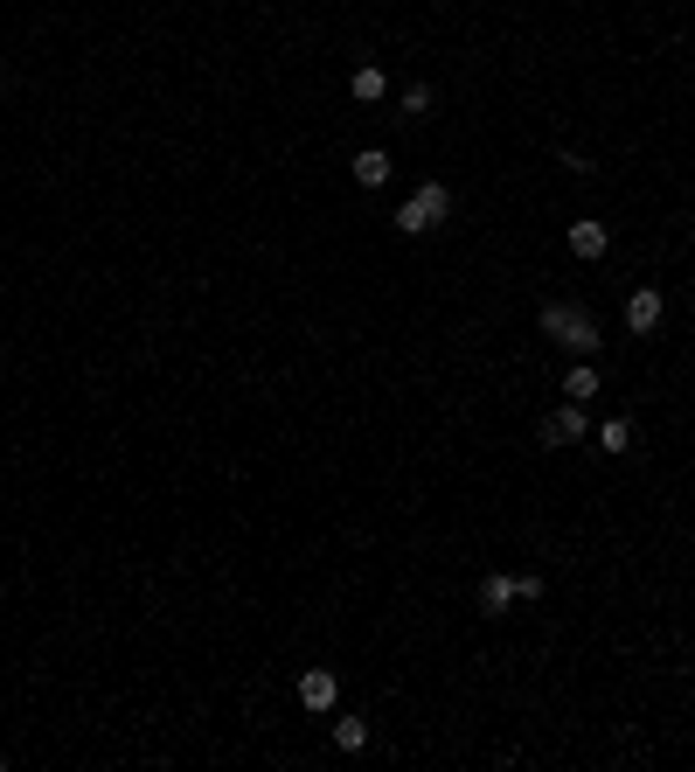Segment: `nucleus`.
Instances as JSON below:
<instances>
[{
  "instance_id": "nucleus-3",
  "label": "nucleus",
  "mask_w": 695,
  "mask_h": 772,
  "mask_svg": "<svg viewBox=\"0 0 695 772\" xmlns=\"http://www.w3.org/2000/svg\"><path fill=\"white\" fill-rule=\"evenodd\" d=\"M661 313H668L661 286H640V293H626V327H633V334H654V327H661Z\"/></svg>"
},
{
  "instance_id": "nucleus-9",
  "label": "nucleus",
  "mask_w": 695,
  "mask_h": 772,
  "mask_svg": "<svg viewBox=\"0 0 695 772\" xmlns=\"http://www.w3.org/2000/svg\"><path fill=\"white\" fill-rule=\"evenodd\" d=\"M348 91H355L362 105H376V98L390 91V77H383V63H355V77H348Z\"/></svg>"
},
{
  "instance_id": "nucleus-12",
  "label": "nucleus",
  "mask_w": 695,
  "mask_h": 772,
  "mask_svg": "<svg viewBox=\"0 0 695 772\" xmlns=\"http://www.w3.org/2000/svg\"><path fill=\"white\" fill-rule=\"evenodd\" d=\"M563 390H570V404H584V397H598V369H591V362H577V369L563 376Z\"/></svg>"
},
{
  "instance_id": "nucleus-4",
  "label": "nucleus",
  "mask_w": 695,
  "mask_h": 772,
  "mask_svg": "<svg viewBox=\"0 0 695 772\" xmlns=\"http://www.w3.org/2000/svg\"><path fill=\"white\" fill-rule=\"evenodd\" d=\"M605 244H612V237H605V223H598V216H577V223H570V258L598 265V258H605Z\"/></svg>"
},
{
  "instance_id": "nucleus-11",
  "label": "nucleus",
  "mask_w": 695,
  "mask_h": 772,
  "mask_svg": "<svg viewBox=\"0 0 695 772\" xmlns=\"http://www.w3.org/2000/svg\"><path fill=\"white\" fill-rule=\"evenodd\" d=\"M369 745V724L362 717H334V752H362Z\"/></svg>"
},
{
  "instance_id": "nucleus-2",
  "label": "nucleus",
  "mask_w": 695,
  "mask_h": 772,
  "mask_svg": "<svg viewBox=\"0 0 695 772\" xmlns=\"http://www.w3.org/2000/svg\"><path fill=\"white\" fill-rule=\"evenodd\" d=\"M584 432H591V425H584V404H570V397L543 418V446H577Z\"/></svg>"
},
{
  "instance_id": "nucleus-13",
  "label": "nucleus",
  "mask_w": 695,
  "mask_h": 772,
  "mask_svg": "<svg viewBox=\"0 0 695 772\" xmlns=\"http://www.w3.org/2000/svg\"><path fill=\"white\" fill-rule=\"evenodd\" d=\"M404 119H431V84H404Z\"/></svg>"
},
{
  "instance_id": "nucleus-10",
  "label": "nucleus",
  "mask_w": 695,
  "mask_h": 772,
  "mask_svg": "<svg viewBox=\"0 0 695 772\" xmlns=\"http://www.w3.org/2000/svg\"><path fill=\"white\" fill-rule=\"evenodd\" d=\"M633 439H640V432H633V418H605V425H598V446H605V453H619V460L633 453Z\"/></svg>"
},
{
  "instance_id": "nucleus-1",
  "label": "nucleus",
  "mask_w": 695,
  "mask_h": 772,
  "mask_svg": "<svg viewBox=\"0 0 695 772\" xmlns=\"http://www.w3.org/2000/svg\"><path fill=\"white\" fill-rule=\"evenodd\" d=\"M543 334H550L556 348H570V355H598V341H605L591 313H584V307H563V300L543 307Z\"/></svg>"
},
{
  "instance_id": "nucleus-7",
  "label": "nucleus",
  "mask_w": 695,
  "mask_h": 772,
  "mask_svg": "<svg viewBox=\"0 0 695 772\" xmlns=\"http://www.w3.org/2000/svg\"><path fill=\"white\" fill-rule=\"evenodd\" d=\"M508 606H515V578H508V571H494V578H480V613H508Z\"/></svg>"
},
{
  "instance_id": "nucleus-6",
  "label": "nucleus",
  "mask_w": 695,
  "mask_h": 772,
  "mask_svg": "<svg viewBox=\"0 0 695 772\" xmlns=\"http://www.w3.org/2000/svg\"><path fill=\"white\" fill-rule=\"evenodd\" d=\"M334 696H341V682H334L327 668H306V675H299V703H306V710H334Z\"/></svg>"
},
{
  "instance_id": "nucleus-8",
  "label": "nucleus",
  "mask_w": 695,
  "mask_h": 772,
  "mask_svg": "<svg viewBox=\"0 0 695 772\" xmlns=\"http://www.w3.org/2000/svg\"><path fill=\"white\" fill-rule=\"evenodd\" d=\"M348 167H355V181H362V188H383V181H390V154H383V147H362Z\"/></svg>"
},
{
  "instance_id": "nucleus-5",
  "label": "nucleus",
  "mask_w": 695,
  "mask_h": 772,
  "mask_svg": "<svg viewBox=\"0 0 695 772\" xmlns=\"http://www.w3.org/2000/svg\"><path fill=\"white\" fill-rule=\"evenodd\" d=\"M411 202L424 209V223H431V230H438V223H452V209H459V195H452L445 181H424V188H417Z\"/></svg>"
},
{
  "instance_id": "nucleus-14",
  "label": "nucleus",
  "mask_w": 695,
  "mask_h": 772,
  "mask_svg": "<svg viewBox=\"0 0 695 772\" xmlns=\"http://www.w3.org/2000/svg\"><path fill=\"white\" fill-rule=\"evenodd\" d=\"M515 599H543V578L536 571H515Z\"/></svg>"
}]
</instances>
